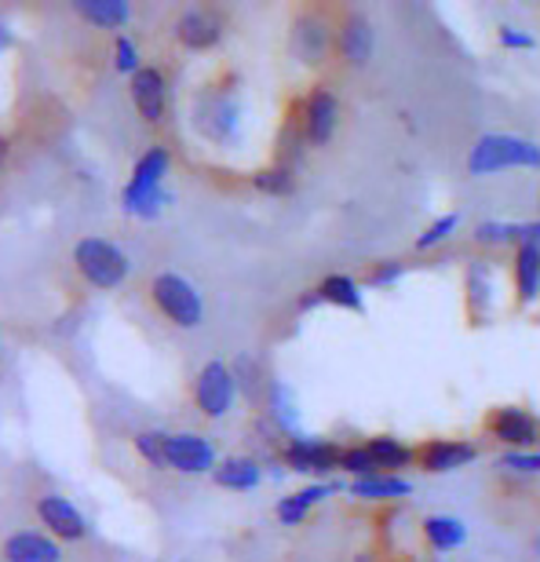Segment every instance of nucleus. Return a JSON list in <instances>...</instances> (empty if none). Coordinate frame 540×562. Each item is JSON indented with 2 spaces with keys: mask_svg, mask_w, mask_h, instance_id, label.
<instances>
[{
  "mask_svg": "<svg viewBox=\"0 0 540 562\" xmlns=\"http://www.w3.org/2000/svg\"><path fill=\"white\" fill-rule=\"evenodd\" d=\"M500 172H540V143L515 132H486L468 150V176L486 179Z\"/></svg>",
  "mask_w": 540,
  "mask_h": 562,
  "instance_id": "obj_1",
  "label": "nucleus"
},
{
  "mask_svg": "<svg viewBox=\"0 0 540 562\" xmlns=\"http://www.w3.org/2000/svg\"><path fill=\"white\" fill-rule=\"evenodd\" d=\"M168 165H172V154L168 146H150L139 161L132 168V179L125 187V212L139 220H157L168 205V190H165V176H168Z\"/></svg>",
  "mask_w": 540,
  "mask_h": 562,
  "instance_id": "obj_2",
  "label": "nucleus"
},
{
  "mask_svg": "<svg viewBox=\"0 0 540 562\" xmlns=\"http://www.w3.org/2000/svg\"><path fill=\"white\" fill-rule=\"evenodd\" d=\"M74 263L88 285H95V289H117L132 271V260L125 256V249H117V245L106 238L77 241Z\"/></svg>",
  "mask_w": 540,
  "mask_h": 562,
  "instance_id": "obj_3",
  "label": "nucleus"
},
{
  "mask_svg": "<svg viewBox=\"0 0 540 562\" xmlns=\"http://www.w3.org/2000/svg\"><path fill=\"white\" fill-rule=\"evenodd\" d=\"M150 296L157 303V311H161L172 325H179V329H198L201 318H205L201 292L190 285L183 274H172V271L157 274L150 281Z\"/></svg>",
  "mask_w": 540,
  "mask_h": 562,
  "instance_id": "obj_4",
  "label": "nucleus"
},
{
  "mask_svg": "<svg viewBox=\"0 0 540 562\" xmlns=\"http://www.w3.org/2000/svg\"><path fill=\"white\" fill-rule=\"evenodd\" d=\"M194 128L205 136L209 143H230L238 139V128H241V106L238 99L223 88H209L194 99Z\"/></svg>",
  "mask_w": 540,
  "mask_h": 562,
  "instance_id": "obj_5",
  "label": "nucleus"
},
{
  "mask_svg": "<svg viewBox=\"0 0 540 562\" xmlns=\"http://www.w3.org/2000/svg\"><path fill=\"white\" fill-rule=\"evenodd\" d=\"M333 48H336V26L325 11H300V15L292 19L289 52L296 55V63L322 66V63H329Z\"/></svg>",
  "mask_w": 540,
  "mask_h": 562,
  "instance_id": "obj_6",
  "label": "nucleus"
},
{
  "mask_svg": "<svg viewBox=\"0 0 540 562\" xmlns=\"http://www.w3.org/2000/svg\"><path fill=\"white\" fill-rule=\"evenodd\" d=\"M464 307L475 325H486L500 307V267L490 256H475L464 267Z\"/></svg>",
  "mask_w": 540,
  "mask_h": 562,
  "instance_id": "obj_7",
  "label": "nucleus"
},
{
  "mask_svg": "<svg viewBox=\"0 0 540 562\" xmlns=\"http://www.w3.org/2000/svg\"><path fill=\"white\" fill-rule=\"evenodd\" d=\"M486 431L497 446H504V453H530L540 442V417L526 406H497L486 417Z\"/></svg>",
  "mask_w": 540,
  "mask_h": 562,
  "instance_id": "obj_8",
  "label": "nucleus"
},
{
  "mask_svg": "<svg viewBox=\"0 0 540 562\" xmlns=\"http://www.w3.org/2000/svg\"><path fill=\"white\" fill-rule=\"evenodd\" d=\"M340 117H344L340 95H336L329 85H314L307 92V99H303V110H300L303 139H307L311 146L333 143V136L340 132Z\"/></svg>",
  "mask_w": 540,
  "mask_h": 562,
  "instance_id": "obj_9",
  "label": "nucleus"
},
{
  "mask_svg": "<svg viewBox=\"0 0 540 562\" xmlns=\"http://www.w3.org/2000/svg\"><path fill=\"white\" fill-rule=\"evenodd\" d=\"M238 398V376L227 362H209L194 380V402L209 420H223Z\"/></svg>",
  "mask_w": 540,
  "mask_h": 562,
  "instance_id": "obj_10",
  "label": "nucleus"
},
{
  "mask_svg": "<svg viewBox=\"0 0 540 562\" xmlns=\"http://www.w3.org/2000/svg\"><path fill=\"white\" fill-rule=\"evenodd\" d=\"M344 446L318 435H292L285 446V464L300 475H329L340 468Z\"/></svg>",
  "mask_w": 540,
  "mask_h": 562,
  "instance_id": "obj_11",
  "label": "nucleus"
},
{
  "mask_svg": "<svg viewBox=\"0 0 540 562\" xmlns=\"http://www.w3.org/2000/svg\"><path fill=\"white\" fill-rule=\"evenodd\" d=\"M479 460V446L468 442V438H427V442L416 449V464H420L427 475H453V471H464Z\"/></svg>",
  "mask_w": 540,
  "mask_h": 562,
  "instance_id": "obj_12",
  "label": "nucleus"
},
{
  "mask_svg": "<svg viewBox=\"0 0 540 562\" xmlns=\"http://www.w3.org/2000/svg\"><path fill=\"white\" fill-rule=\"evenodd\" d=\"M336 52H340V59L351 66V70L369 66V59H373V52H376V26L365 11H347L344 15V22L336 26Z\"/></svg>",
  "mask_w": 540,
  "mask_h": 562,
  "instance_id": "obj_13",
  "label": "nucleus"
},
{
  "mask_svg": "<svg viewBox=\"0 0 540 562\" xmlns=\"http://www.w3.org/2000/svg\"><path fill=\"white\" fill-rule=\"evenodd\" d=\"M165 457H168V468L179 471V475H209V471H216V446H212L205 435H194V431L168 435Z\"/></svg>",
  "mask_w": 540,
  "mask_h": 562,
  "instance_id": "obj_14",
  "label": "nucleus"
},
{
  "mask_svg": "<svg viewBox=\"0 0 540 562\" xmlns=\"http://www.w3.org/2000/svg\"><path fill=\"white\" fill-rule=\"evenodd\" d=\"M176 41L190 52H209L223 41V19L212 8H187L176 19Z\"/></svg>",
  "mask_w": 540,
  "mask_h": 562,
  "instance_id": "obj_15",
  "label": "nucleus"
},
{
  "mask_svg": "<svg viewBox=\"0 0 540 562\" xmlns=\"http://www.w3.org/2000/svg\"><path fill=\"white\" fill-rule=\"evenodd\" d=\"M511 292L515 307L533 311L540 307V249L537 245H519L511 252Z\"/></svg>",
  "mask_w": 540,
  "mask_h": 562,
  "instance_id": "obj_16",
  "label": "nucleus"
},
{
  "mask_svg": "<svg viewBox=\"0 0 540 562\" xmlns=\"http://www.w3.org/2000/svg\"><path fill=\"white\" fill-rule=\"evenodd\" d=\"M132 103H135V110H139V117L146 121V125L165 121L168 85H165V74L157 70V66H143V70L132 77Z\"/></svg>",
  "mask_w": 540,
  "mask_h": 562,
  "instance_id": "obj_17",
  "label": "nucleus"
},
{
  "mask_svg": "<svg viewBox=\"0 0 540 562\" xmlns=\"http://www.w3.org/2000/svg\"><path fill=\"white\" fill-rule=\"evenodd\" d=\"M37 515L55 537H63V541H81V537H88V519L74 508L70 501L59 497V493L41 497L37 501Z\"/></svg>",
  "mask_w": 540,
  "mask_h": 562,
  "instance_id": "obj_18",
  "label": "nucleus"
},
{
  "mask_svg": "<svg viewBox=\"0 0 540 562\" xmlns=\"http://www.w3.org/2000/svg\"><path fill=\"white\" fill-rule=\"evenodd\" d=\"M365 449L376 460V471H384V475H402L405 468L416 464V446L398 435H369Z\"/></svg>",
  "mask_w": 540,
  "mask_h": 562,
  "instance_id": "obj_19",
  "label": "nucleus"
},
{
  "mask_svg": "<svg viewBox=\"0 0 540 562\" xmlns=\"http://www.w3.org/2000/svg\"><path fill=\"white\" fill-rule=\"evenodd\" d=\"M420 533H424L427 548L438 555H449L468 544V522L457 519V515H427L420 522Z\"/></svg>",
  "mask_w": 540,
  "mask_h": 562,
  "instance_id": "obj_20",
  "label": "nucleus"
},
{
  "mask_svg": "<svg viewBox=\"0 0 540 562\" xmlns=\"http://www.w3.org/2000/svg\"><path fill=\"white\" fill-rule=\"evenodd\" d=\"M333 493H336L333 482H314V486H303L296 493H289V497H281L278 508H274L281 526H303V519H307L325 497H333Z\"/></svg>",
  "mask_w": 540,
  "mask_h": 562,
  "instance_id": "obj_21",
  "label": "nucleus"
},
{
  "mask_svg": "<svg viewBox=\"0 0 540 562\" xmlns=\"http://www.w3.org/2000/svg\"><path fill=\"white\" fill-rule=\"evenodd\" d=\"M413 493V482L405 475H384V471H376V475L369 479H355L351 482V497L355 501H373V504H384V501H402Z\"/></svg>",
  "mask_w": 540,
  "mask_h": 562,
  "instance_id": "obj_22",
  "label": "nucleus"
},
{
  "mask_svg": "<svg viewBox=\"0 0 540 562\" xmlns=\"http://www.w3.org/2000/svg\"><path fill=\"white\" fill-rule=\"evenodd\" d=\"M4 562H63V552L41 533H11L4 541Z\"/></svg>",
  "mask_w": 540,
  "mask_h": 562,
  "instance_id": "obj_23",
  "label": "nucleus"
},
{
  "mask_svg": "<svg viewBox=\"0 0 540 562\" xmlns=\"http://www.w3.org/2000/svg\"><path fill=\"white\" fill-rule=\"evenodd\" d=\"M212 479H216V486H223V490L245 493L263 482V468H260V460H252V457H227L223 464H216Z\"/></svg>",
  "mask_w": 540,
  "mask_h": 562,
  "instance_id": "obj_24",
  "label": "nucleus"
},
{
  "mask_svg": "<svg viewBox=\"0 0 540 562\" xmlns=\"http://www.w3.org/2000/svg\"><path fill=\"white\" fill-rule=\"evenodd\" d=\"M318 296H322V303H329V307H340V311H351V314H365V292H362V285H358L351 274L322 278Z\"/></svg>",
  "mask_w": 540,
  "mask_h": 562,
  "instance_id": "obj_25",
  "label": "nucleus"
},
{
  "mask_svg": "<svg viewBox=\"0 0 540 562\" xmlns=\"http://www.w3.org/2000/svg\"><path fill=\"white\" fill-rule=\"evenodd\" d=\"M475 245L479 249H519L522 241V220H482L475 227Z\"/></svg>",
  "mask_w": 540,
  "mask_h": 562,
  "instance_id": "obj_26",
  "label": "nucleus"
},
{
  "mask_svg": "<svg viewBox=\"0 0 540 562\" xmlns=\"http://www.w3.org/2000/svg\"><path fill=\"white\" fill-rule=\"evenodd\" d=\"M77 15L88 19L99 30H121L132 19V8L125 0H77Z\"/></svg>",
  "mask_w": 540,
  "mask_h": 562,
  "instance_id": "obj_27",
  "label": "nucleus"
},
{
  "mask_svg": "<svg viewBox=\"0 0 540 562\" xmlns=\"http://www.w3.org/2000/svg\"><path fill=\"white\" fill-rule=\"evenodd\" d=\"M252 187L270 198H289L296 190V172H292V165H270L252 176Z\"/></svg>",
  "mask_w": 540,
  "mask_h": 562,
  "instance_id": "obj_28",
  "label": "nucleus"
},
{
  "mask_svg": "<svg viewBox=\"0 0 540 562\" xmlns=\"http://www.w3.org/2000/svg\"><path fill=\"white\" fill-rule=\"evenodd\" d=\"M460 231V212H442L424 227V234L416 238V252H431L438 245H446Z\"/></svg>",
  "mask_w": 540,
  "mask_h": 562,
  "instance_id": "obj_29",
  "label": "nucleus"
},
{
  "mask_svg": "<svg viewBox=\"0 0 540 562\" xmlns=\"http://www.w3.org/2000/svg\"><path fill=\"white\" fill-rule=\"evenodd\" d=\"M340 471H347V475H351V482H355V479H369V475H376V460L369 457L365 442H358V446H344Z\"/></svg>",
  "mask_w": 540,
  "mask_h": 562,
  "instance_id": "obj_30",
  "label": "nucleus"
},
{
  "mask_svg": "<svg viewBox=\"0 0 540 562\" xmlns=\"http://www.w3.org/2000/svg\"><path fill=\"white\" fill-rule=\"evenodd\" d=\"M135 449H139V457L146 460L150 468H168V435L165 431H139L135 435Z\"/></svg>",
  "mask_w": 540,
  "mask_h": 562,
  "instance_id": "obj_31",
  "label": "nucleus"
},
{
  "mask_svg": "<svg viewBox=\"0 0 540 562\" xmlns=\"http://www.w3.org/2000/svg\"><path fill=\"white\" fill-rule=\"evenodd\" d=\"M402 278H405L402 260H380V263H373V271H369L365 285L376 289V292H387V289H395Z\"/></svg>",
  "mask_w": 540,
  "mask_h": 562,
  "instance_id": "obj_32",
  "label": "nucleus"
},
{
  "mask_svg": "<svg viewBox=\"0 0 540 562\" xmlns=\"http://www.w3.org/2000/svg\"><path fill=\"white\" fill-rule=\"evenodd\" d=\"M497 41H500V48H508V52H533L537 48L533 33L522 30V26H511V22H504V26L497 30Z\"/></svg>",
  "mask_w": 540,
  "mask_h": 562,
  "instance_id": "obj_33",
  "label": "nucleus"
},
{
  "mask_svg": "<svg viewBox=\"0 0 540 562\" xmlns=\"http://www.w3.org/2000/svg\"><path fill=\"white\" fill-rule=\"evenodd\" d=\"M114 66L121 74H139L143 70V63H139V48H135V41L132 37H117L114 41Z\"/></svg>",
  "mask_w": 540,
  "mask_h": 562,
  "instance_id": "obj_34",
  "label": "nucleus"
},
{
  "mask_svg": "<svg viewBox=\"0 0 540 562\" xmlns=\"http://www.w3.org/2000/svg\"><path fill=\"white\" fill-rule=\"evenodd\" d=\"M497 468L519 471V475H540V453L530 449V453H500Z\"/></svg>",
  "mask_w": 540,
  "mask_h": 562,
  "instance_id": "obj_35",
  "label": "nucleus"
},
{
  "mask_svg": "<svg viewBox=\"0 0 540 562\" xmlns=\"http://www.w3.org/2000/svg\"><path fill=\"white\" fill-rule=\"evenodd\" d=\"M314 307H322V296H318V289H311L307 296L300 300V311H314Z\"/></svg>",
  "mask_w": 540,
  "mask_h": 562,
  "instance_id": "obj_36",
  "label": "nucleus"
},
{
  "mask_svg": "<svg viewBox=\"0 0 540 562\" xmlns=\"http://www.w3.org/2000/svg\"><path fill=\"white\" fill-rule=\"evenodd\" d=\"M4 161H8V139L0 136V165H4Z\"/></svg>",
  "mask_w": 540,
  "mask_h": 562,
  "instance_id": "obj_37",
  "label": "nucleus"
},
{
  "mask_svg": "<svg viewBox=\"0 0 540 562\" xmlns=\"http://www.w3.org/2000/svg\"><path fill=\"white\" fill-rule=\"evenodd\" d=\"M530 548H533V555L540 559V533H537V537H533V541H530Z\"/></svg>",
  "mask_w": 540,
  "mask_h": 562,
  "instance_id": "obj_38",
  "label": "nucleus"
},
{
  "mask_svg": "<svg viewBox=\"0 0 540 562\" xmlns=\"http://www.w3.org/2000/svg\"><path fill=\"white\" fill-rule=\"evenodd\" d=\"M8 41H11V37H8V30H4V26H0V48H4V44H8Z\"/></svg>",
  "mask_w": 540,
  "mask_h": 562,
  "instance_id": "obj_39",
  "label": "nucleus"
}]
</instances>
